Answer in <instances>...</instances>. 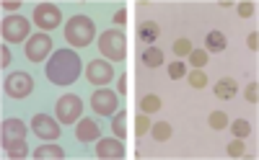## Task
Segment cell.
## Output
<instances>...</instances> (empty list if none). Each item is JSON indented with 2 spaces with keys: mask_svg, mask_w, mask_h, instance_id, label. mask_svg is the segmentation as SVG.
<instances>
[{
  "mask_svg": "<svg viewBox=\"0 0 259 160\" xmlns=\"http://www.w3.org/2000/svg\"><path fill=\"white\" fill-rule=\"evenodd\" d=\"M124 80H127V78L122 75V78H119V83H117V90H119V93H124V90H127V83H124Z\"/></svg>",
  "mask_w": 259,
  "mask_h": 160,
  "instance_id": "8d00e7d4",
  "label": "cell"
},
{
  "mask_svg": "<svg viewBox=\"0 0 259 160\" xmlns=\"http://www.w3.org/2000/svg\"><path fill=\"white\" fill-rule=\"evenodd\" d=\"M138 36H140V41H145V44H153V41H158L161 29H158L156 21H143V24L138 26Z\"/></svg>",
  "mask_w": 259,
  "mask_h": 160,
  "instance_id": "9a60e30c",
  "label": "cell"
},
{
  "mask_svg": "<svg viewBox=\"0 0 259 160\" xmlns=\"http://www.w3.org/2000/svg\"><path fill=\"white\" fill-rule=\"evenodd\" d=\"M226 152H228L231 157H241V155H244V142L236 137L233 142H228V150H226Z\"/></svg>",
  "mask_w": 259,
  "mask_h": 160,
  "instance_id": "f546056e",
  "label": "cell"
},
{
  "mask_svg": "<svg viewBox=\"0 0 259 160\" xmlns=\"http://www.w3.org/2000/svg\"><path fill=\"white\" fill-rule=\"evenodd\" d=\"M34 90V80L29 73H11L6 78V93L13 98H26Z\"/></svg>",
  "mask_w": 259,
  "mask_h": 160,
  "instance_id": "9c48e42d",
  "label": "cell"
},
{
  "mask_svg": "<svg viewBox=\"0 0 259 160\" xmlns=\"http://www.w3.org/2000/svg\"><path fill=\"white\" fill-rule=\"evenodd\" d=\"M29 21L24 16H8L3 18V39L11 41V44H18L29 36Z\"/></svg>",
  "mask_w": 259,
  "mask_h": 160,
  "instance_id": "8992f818",
  "label": "cell"
},
{
  "mask_svg": "<svg viewBox=\"0 0 259 160\" xmlns=\"http://www.w3.org/2000/svg\"><path fill=\"white\" fill-rule=\"evenodd\" d=\"M60 8L57 6H52V3H39L36 8H34V24L39 26V29H45V31H52V29H57L60 26Z\"/></svg>",
  "mask_w": 259,
  "mask_h": 160,
  "instance_id": "ba28073f",
  "label": "cell"
},
{
  "mask_svg": "<svg viewBox=\"0 0 259 160\" xmlns=\"http://www.w3.org/2000/svg\"><path fill=\"white\" fill-rule=\"evenodd\" d=\"M143 62H145L148 67H161V62H163V52H161L158 47H150V49L143 52Z\"/></svg>",
  "mask_w": 259,
  "mask_h": 160,
  "instance_id": "ffe728a7",
  "label": "cell"
},
{
  "mask_svg": "<svg viewBox=\"0 0 259 160\" xmlns=\"http://www.w3.org/2000/svg\"><path fill=\"white\" fill-rule=\"evenodd\" d=\"M96 36V26L94 21L89 16H73L68 21V26H65V39H68V44H73V47H89V44L94 41Z\"/></svg>",
  "mask_w": 259,
  "mask_h": 160,
  "instance_id": "3957f363",
  "label": "cell"
},
{
  "mask_svg": "<svg viewBox=\"0 0 259 160\" xmlns=\"http://www.w3.org/2000/svg\"><path fill=\"white\" fill-rule=\"evenodd\" d=\"M236 11H239V16H241V18H251L254 6H251V3H239V8H236Z\"/></svg>",
  "mask_w": 259,
  "mask_h": 160,
  "instance_id": "1f68e13d",
  "label": "cell"
},
{
  "mask_svg": "<svg viewBox=\"0 0 259 160\" xmlns=\"http://www.w3.org/2000/svg\"><path fill=\"white\" fill-rule=\"evenodd\" d=\"M80 111H83V101L75 93H68L57 101V119L62 124H73L80 119Z\"/></svg>",
  "mask_w": 259,
  "mask_h": 160,
  "instance_id": "52a82bcc",
  "label": "cell"
},
{
  "mask_svg": "<svg viewBox=\"0 0 259 160\" xmlns=\"http://www.w3.org/2000/svg\"><path fill=\"white\" fill-rule=\"evenodd\" d=\"M0 65H3V70H6V65H11V52L6 49V44H3V49H0Z\"/></svg>",
  "mask_w": 259,
  "mask_h": 160,
  "instance_id": "836d02e7",
  "label": "cell"
},
{
  "mask_svg": "<svg viewBox=\"0 0 259 160\" xmlns=\"http://www.w3.org/2000/svg\"><path fill=\"white\" fill-rule=\"evenodd\" d=\"M236 90H239V85H236V80H218L215 83V88H212V93L218 96L221 101H233V96H236Z\"/></svg>",
  "mask_w": 259,
  "mask_h": 160,
  "instance_id": "2e32d148",
  "label": "cell"
},
{
  "mask_svg": "<svg viewBox=\"0 0 259 160\" xmlns=\"http://www.w3.org/2000/svg\"><path fill=\"white\" fill-rule=\"evenodd\" d=\"M168 75H171V78H184V75H187V65H184L182 60L171 62V65H168Z\"/></svg>",
  "mask_w": 259,
  "mask_h": 160,
  "instance_id": "83f0119b",
  "label": "cell"
},
{
  "mask_svg": "<svg viewBox=\"0 0 259 160\" xmlns=\"http://www.w3.org/2000/svg\"><path fill=\"white\" fill-rule=\"evenodd\" d=\"M246 44H249V49H251V52H256V49H259V34H256V31H254V34H249Z\"/></svg>",
  "mask_w": 259,
  "mask_h": 160,
  "instance_id": "d6a6232c",
  "label": "cell"
},
{
  "mask_svg": "<svg viewBox=\"0 0 259 160\" xmlns=\"http://www.w3.org/2000/svg\"><path fill=\"white\" fill-rule=\"evenodd\" d=\"M91 109H94L96 114H101V117L117 114V109H119V96L114 93V90H109V88H99L96 93L91 96Z\"/></svg>",
  "mask_w": 259,
  "mask_h": 160,
  "instance_id": "5b68a950",
  "label": "cell"
},
{
  "mask_svg": "<svg viewBox=\"0 0 259 160\" xmlns=\"http://www.w3.org/2000/svg\"><path fill=\"white\" fill-rule=\"evenodd\" d=\"M21 8V3L18 0H11V3H3V11H18Z\"/></svg>",
  "mask_w": 259,
  "mask_h": 160,
  "instance_id": "d590c367",
  "label": "cell"
},
{
  "mask_svg": "<svg viewBox=\"0 0 259 160\" xmlns=\"http://www.w3.org/2000/svg\"><path fill=\"white\" fill-rule=\"evenodd\" d=\"M231 132H233V137L244 140V137H249V134H251V124H249L246 119H236V122L231 124Z\"/></svg>",
  "mask_w": 259,
  "mask_h": 160,
  "instance_id": "7402d4cb",
  "label": "cell"
},
{
  "mask_svg": "<svg viewBox=\"0 0 259 160\" xmlns=\"http://www.w3.org/2000/svg\"><path fill=\"white\" fill-rule=\"evenodd\" d=\"M124 21H127V11H124V8H119V11L114 13V24H117V26H122Z\"/></svg>",
  "mask_w": 259,
  "mask_h": 160,
  "instance_id": "e575fe53",
  "label": "cell"
},
{
  "mask_svg": "<svg viewBox=\"0 0 259 160\" xmlns=\"http://www.w3.org/2000/svg\"><path fill=\"white\" fill-rule=\"evenodd\" d=\"M124 122H127V114H124V111H117V114H114V122H112V127H114V134L119 137V140H122V137L127 134V127H124Z\"/></svg>",
  "mask_w": 259,
  "mask_h": 160,
  "instance_id": "603a6c76",
  "label": "cell"
},
{
  "mask_svg": "<svg viewBox=\"0 0 259 160\" xmlns=\"http://www.w3.org/2000/svg\"><path fill=\"white\" fill-rule=\"evenodd\" d=\"M189 85H192V88H205V85H207V75H205L202 70H192V73H189Z\"/></svg>",
  "mask_w": 259,
  "mask_h": 160,
  "instance_id": "484cf974",
  "label": "cell"
},
{
  "mask_svg": "<svg viewBox=\"0 0 259 160\" xmlns=\"http://www.w3.org/2000/svg\"><path fill=\"white\" fill-rule=\"evenodd\" d=\"M226 49V36L221 31H210L205 36V52H223Z\"/></svg>",
  "mask_w": 259,
  "mask_h": 160,
  "instance_id": "ac0fdd59",
  "label": "cell"
},
{
  "mask_svg": "<svg viewBox=\"0 0 259 160\" xmlns=\"http://www.w3.org/2000/svg\"><path fill=\"white\" fill-rule=\"evenodd\" d=\"M34 157L36 160H62L65 157V150L60 147V145H41V147H36L34 150Z\"/></svg>",
  "mask_w": 259,
  "mask_h": 160,
  "instance_id": "e0dca14e",
  "label": "cell"
},
{
  "mask_svg": "<svg viewBox=\"0 0 259 160\" xmlns=\"http://www.w3.org/2000/svg\"><path fill=\"white\" fill-rule=\"evenodd\" d=\"M244 96H246V101H249V103H256V101H259V85H256V80L246 85Z\"/></svg>",
  "mask_w": 259,
  "mask_h": 160,
  "instance_id": "4dcf8cb0",
  "label": "cell"
},
{
  "mask_svg": "<svg viewBox=\"0 0 259 160\" xmlns=\"http://www.w3.org/2000/svg\"><path fill=\"white\" fill-rule=\"evenodd\" d=\"M207 122H210L212 129H226V127H228V117H226L223 111H212Z\"/></svg>",
  "mask_w": 259,
  "mask_h": 160,
  "instance_id": "d4e9b609",
  "label": "cell"
},
{
  "mask_svg": "<svg viewBox=\"0 0 259 160\" xmlns=\"http://www.w3.org/2000/svg\"><path fill=\"white\" fill-rule=\"evenodd\" d=\"M3 147L8 152V157L18 160L26 157V124L21 119H6L3 122Z\"/></svg>",
  "mask_w": 259,
  "mask_h": 160,
  "instance_id": "7a4b0ae2",
  "label": "cell"
},
{
  "mask_svg": "<svg viewBox=\"0 0 259 160\" xmlns=\"http://www.w3.org/2000/svg\"><path fill=\"white\" fill-rule=\"evenodd\" d=\"M150 134H153L156 142H166V140H171V124L168 122H156L153 127H150Z\"/></svg>",
  "mask_w": 259,
  "mask_h": 160,
  "instance_id": "d6986e66",
  "label": "cell"
},
{
  "mask_svg": "<svg viewBox=\"0 0 259 160\" xmlns=\"http://www.w3.org/2000/svg\"><path fill=\"white\" fill-rule=\"evenodd\" d=\"M140 109H143V114H156L161 109V98L153 96V93H148V96L140 98Z\"/></svg>",
  "mask_w": 259,
  "mask_h": 160,
  "instance_id": "44dd1931",
  "label": "cell"
},
{
  "mask_svg": "<svg viewBox=\"0 0 259 160\" xmlns=\"http://www.w3.org/2000/svg\"><path fill=\"white\" fill-rule=\"evenodd\" d=\"M47 80H52L55 85H70L78 80L80 75V57L73 49H57L45 67Z\"/></svg>",
  "mask_w": 259,
  "mask_h": 160,
  "instance_id": "6da1fadb",
  "label": "cell"
},
{
  "mask_svg": "<svg viewBox=\"0 0 259 160\" xmlns=\"http://www.w3.org/2000/svg\"><path fill=\"white\" fill-rule=\"evenodd\" d=\"M189 52H192V41H189V39H177V41H174V55L187 57Z\"/></svg>",
  "mask_w": 259,
  "mask_h": 160,
  "instance_id": "4316f807",
  "label": "cell"
},
{
  "mask_svg": "<svg viewBox=\"0 0 259 160\" xmlns=\"http://www.w3.org/2000/svg\"><path fill=\"white\" fill-rule=\"evenodd\" d=\"M31 129L41 137V140H50V142L60 137V124L50 117V114H36L31 119Z\"/></svg>",
  "mask_w": 259,
  "mask_h": 160,
  "instance_id": "8fae6325",
  "label": "cell"
},
{
  "mask_svg": "<svg viewBox=\"0 0 259 160\" xmlns=\"http://www.w3.org/2000/svg\"><path fill=\"white\" fill-rule=\"evenodd\" d=\"M52 52V39L47 34H34L29 36L26 41V57L31 62H41V60H47V55Z\"/></svg>",
  "mask_w": 259,
  "mask_h": 160,
  "instance_id": "30bf717a",
  "label": "cell"
},
{
  "mask_svg": "<svg viewBox=\"0 0 259 160\" xmlns=\"http://www.w3.org/2000/svg\"><path fill=\"white\" fill-rule=\"evenodd\" d=\"M99 49H101V55H104L106 60H114V62L124 60V55H127V41H124V34H122L119 29H109V31H104V34L99 36Z\"/></svg>",
  "mask_w": 259,
  "mask_h": 160,
  "instance_id": "277c9868",
  "label": "cell"
},
{
  "mask_svg": "<svg viewBox=\"0 0 259 160\" xmlns=\"http://www.w3.org/2000/svg\"><path fill=\"white\" fill-rule=\"evenodd\" d=\"M85 78H89V83H94V85H106L114 78V67L109 62H104V60H94V62H89Z\"/></svg>",
  "mask_w": 259,
  "mask_h": 160,
  "instance_id": "7c38bea8",
  "label": "cell"
},
{
  "mask_svg": "<svg viewBox=\"0 0 259 160\" xmlns=\"http://www.w3.org/2000/svg\"><path fill=\"white\" fill-rule=\"evenodd\" d=\"M187 57H189V62H192L194 70H200V67L207 62V52H205V49H192Z\"/></svg>",
  "mask_w": 259,
  "mask_h": 160,
  "instance_id": "cb8c5ba5",
  "label": "cell"
},
{
  "mask_svg": "<svg viewBox=\"0 0 259 160\" xmlns=\"http://www.w3.org/2000/svg\"><path fill=\"white\" fill-rule=\"evenodd\" d=\"M96 155L104 157V160H119L124 157V142L119 140V137H104V140H99L96 145Z\"/></svg>",
  "mask_w": 259,
  "mask_h": 160,
  "instance_id": "4fadbf2b",
  "label": "cell"
},
{
  "mask_svg": "<svg viewBox=\"0 0 259 160\" xmlns=\"http://www.w3.org/2000/svg\"><path fill=\"white\" fill-rule=\"evenodd\" d=\"M99 124L94 122V119H83V122H78V127H75V137L80 142H96L99 140Z\"/></svg>",
  "mask_w": 259,
  "mask_h": 160,
  "instance_id": "5bb4252c",
  "label": "cell"
},
{
  "mask_svg": "<svg viewBox=\"0 0 259 160\" xmlns=\"http://www.w3.org/2000/svg\"><path fill=\"white\" fill-rule=\"evenodd\" d=\"M148 129H150V122H148L145 114L135 117V134H138V137H143V134H148Z\"/></svg>",
  "mask_w": 259,
  "mask_h": 160,
  "instance_id": "f1b7e54d",
  "label": "cell"
}]
</instances>
